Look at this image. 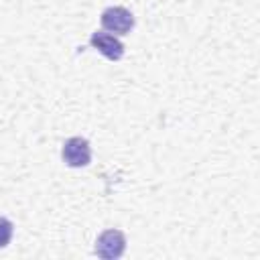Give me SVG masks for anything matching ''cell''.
<instances>
[{"label": "cell", "instance_id": "cell-1", "mask_svg": "<svg viewBox=\"0 0 260 260\" xmlns=\"http://www.w3.org/2000/svg\"><path fill=\"white\" fill-rule=\"evenodd\" d=\"M61 156H63V162L67 167L81 169V167H87L89 160H91V146H89V142L85 138L71 136V138H67L63 142Z\"/></svg>", "mask_w": 260, "mask_h": 260}, {"label": "cell", "instance_id": "cell-4", "mask_svg": "<svg viewBox=\"0 0 260 260\" xmlns=\"http://www.w3.org/2000/svg\"><path fill=\"white\" fill-rule=\"evenodd\" d=\"M89 45L100 51L106 59L110 61H118L122 59L124 55V45L114 37V35H108V32H102V30H95L91 37H89Z\"/></svg>", "mask_w": 260, "mask_h": 260}, {"label": "cell", "instance_id": "cell-5", "mask_svg": "<svg viewBox=\"0 0 260 260\" xmlns=\"http://www.w3.org/2000/svg\"><path fill=\"white\" fill-rule=\"evenodd\" d=\"M12 234H14V223L8 217L0 215V248H6L10 244Z\"/></svg>", "mask_w": 260, "mask_h": 260}, {"label": "cell", "instance_id": "cell-2", "mask_svg": "<svg viewBox=\"0 0 260 260\" xmlns=\"http://www.w3.org/2000/svg\"><path fill=\"white\" fill-rule=\"evenodd\" d=\"M126 250V236L120 232V230H106L98 236L95 240V246H93V252L98 258H104V260H114V258H120Z\"/></svg>", "mask_w": 260, "mask_h": 260}, {"label": "cell", "instance_id": "cell-3", "mask_svg": "<svg viewBox=\"0 0 260 260\" xmlns=\"http://www.w3.org/2000/svg\"><path fill=\"white\" fill-rule=\"evenodd\" d=\"M102 26L114 35H128L134 26V16L124 6H110L102 12Z\"/></svg>", "mask_w": 260, "mask_h": 260}]
</instances>
